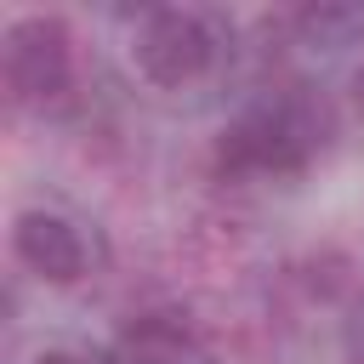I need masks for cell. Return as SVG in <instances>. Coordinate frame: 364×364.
Masks as SVG:
<instances>
[{"label":"cell","instance_id":"1","mask_svg":"<svg viewBox=\"0 0 364 364\" xmlns=\"http://www.w3.org/2000/svg\"><path fill=\"white\" fill-rule=\"evenodd\" d=\"M318 148H324V114L307 97L279 91L222 125L210 165L222 182H290L313 165Z\"/></svg>","mask_w":364,"mask_h":364},{"label":"cell","instance_id":"3","mask_svg":"<svg viewBox=\"0 0 364 364\" xmlns=\"http://www.w3.org/2000/svg\"><path fill=\"white\" fill-rule=\"evenodd\" d=\"M131 63L148 85L159 91H188L205 85L222 63V28L199 6H154L136 17L131 34Z\"/></svg>","mask_w":364,"mask_h":364},{"label":"cell","instance_id":"4","mask_svg":"<svg viewBox=\"0 0 364 364\" xmlns=\"http://www.w3.org/2000/svg\"><path fill=\"white\" fill-rule=\"evenodd\" d=\"M11 256L40 284H57V290H68L91 273V245H85L80 222L63 210H46V205H28L11 216Z\"/></svg>","mask_w":364,"mask_h":364},{"label":"cell","instance_id":"5","mask_svg":"<svg viewBox=\"0 0 364 364\" xmlns=\"http://www.w3.org/2000/svg\"><path fill=\"white\" fill-rule=\"evenodd\" d=\"M114 364H216L182 313H142L114 336Z\"/></svg>","mask_w":364,"mask_h":364},{"label":"cell","instance_id":"2","mask_svg":"<svg viewBox=\"0 0 364 364\" xmlns=\"http://www.w3.org/2000/svg\"><path fill=\"white\" fill-rule=\"evenodd\" d=\"M0 74L17 108H57L68 102L74 80H80V51H74V28L57 11H23L6 23L0 34Z\"/></svg>","mask_w":364,"mask_h":364},{"label":"cell","instance_id":"7","mask_svg":"<svg viewBox=\"0 0 364 364\" xmlns=\"http://www.w3.org/2000/svg\"><path fill=\"white\" fill-rule=\"evenodd\" d=\"M28 364H91L85 353H74V347H46V353H34Z\"/></svg>","mask_w":364,"mask_h":364},{"label":"cell","instance_id":"8","mask_svg":"<svg viewBox=\"0 0 364 364\" xmlns=\"http://www.w3.org/2000/svg\"><path fill=\"white\" fill-rule=\"evenodd\" d=\"M353 102H358V114H364V63L353 68Z\"/></svg>","mask_w":364,"mask_h":364},{"label":"cell","instance_id":"6","mask_svg":"<svg viewBox=\"0 0 364 364\" xmlns=\"http://www.w3.org/2000/svg\"><path fill=\"white\" fill-rule=\"evenodd\" d=\"M341 341H347V358H353V364H364V296L353 301V313H347V330H341Z\"/></svg>","mask_w":364,"mask_h":364}]
</instances>
